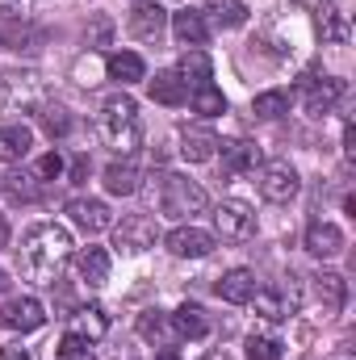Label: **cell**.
Instances as JSON below:
<instances>
[{
    "label": "cell",
    "mask_w": 356,
    "mask_h": 360,
    "mask_svg": "<svg viewBox=\"0 0 356 360\" xmlns=\"http://www.w3.org/2000/svg\"><path fill=\"white\" fill-rule=\"evenodd\" d=\"M72 235L59 222H38L21 235V272L38 285H55V276L72 260Z\"/></svg>",
    "instance_id": "obj_1"
},
{
    "label": "cell",
    "mask_w": 356,
    "mask_h": 360,
    "mask_svg": "<svg viewBox=\"0 0 356 360\" xmlns=\"http://www.w3.org/2000/svg\"><path fill=\"white\" fill-rule=\"evenodd\" d=\"M101 139L117 151V155H130L139 151V139H143V126H139V105L134 96L117 92L101 105Z\"/></svg>",
    "instance_id": "obj_2"
},
{
    "label": "cell",
    "mask_w": 356,
    "mask_h": 360,
    "mask_svg": "<svg viewBox=\"0 0 356 360\" xmlns=\"http://www.w3.org/2000/svg\"><path fill=\"white\" fill-rule=\"evenodd\" d=\"M210 197L197 180L180 176V172H164L160 176V210L168 218H193V214H205Z\"/></svg>",
    "instance_id": "obj_3"
},
{
    "label": "cell",
    "mask_w": 356,
    "mask_h": 360,
    "mask_svg": "<svg viewBox=\"0 0 356 360\" xmlns=\"http://www.w3.org/2000/svg\"><path fill=\"white\" fill-rule=\"evenodd\" d=\"M155 239H160V226H155V218H147V214H126V218L113 226V248L126 252V256H139V252L155 248Z\"/></svg>",
    "instance_id": "obj_4"
},
{
    "label": "cell",
    "mask_w": 356,
    "mask_h": 360,
    "mask_svg": "<svg viewBox=\"0 0 356 360\" xmlns=\"http://www.w3.org/2000/svg\"><path fill=\"white\" fill-rule=\"evenodd\" d=\"M214 231H218L222 239H231V243L252 239V235H256V214H252V205H248V201H222V205L214 210Z\"/></svg>",
    "instance_id": "obj_5"
},
{
    "label": "cell",
    "mask_w": 356,
    "mask_h": 360,
    "mask_svg": "<svg viewBox=\"0 0 356 360\" xmlns=\"http://www.w3.org/2000/svg\"><path fill=\"white\" fill-rule=\"evenodd\" d=\"M260 193H265V201H293L298 197V188H302V180H298V168L293 164H285V160H268L265 168H260Z\"/></svg>",
    "instance_id": "obj_6"
},
{
    "label": "cell",
    "mask_w": 356,
    "mask_h": 360,
    "mask_svg": "<svg viewBox=\"0 0 356 360\" xmlns=\"http://www.w3.org/2000/svg\"><path fill=\"white\" fill-rule=\"evenodd\" d=\"M302 96H306V113L323 117L340 105L344 96V80L340 76H302Z\"/></svg>",
    "instance_id": "obj_7"
},
{
    "label": "cell",
    "mask_w": 356,
    "mask_h": 360,
    "mask_svg": "<svg viewBox=\"0 0 356 360\" xmlns=\"http://www.w3.org/2000/svg\"><path fill=\"white\" fill-rule=\"evenodd\" d=\"M42 323H46V310L38 297H13L0 306V327L8 331H38Z\"/></svg>",
    "instance_id": "obj_8"
},
{
    "label": "cell",
    "mask_w": 356,
    "mask_h": 360,
    "mask_svg": "<svg viewBox=\"0 0 356 360\" xmlns=\"http://www.w3.org/2000/svg\"><path fill=\"white\" fill-rule=\"evenodd\" d=\"M164 243H168V252L180 256V260H201V256L214 252V235L201 231V226H177Z\"/></svg>",
    "instance_id": "obj_9"
},
{
    "label": "cell",
    "mask_w": 356,
    "mask_h": 360,
    "mask_svg": "<svg viewBox=\"0 0 356 360\" xmlns=\"http://www.w3.org/2000/svg\"><path fill=\"white\" fill-rule=\"evenodd\" d=\"M68 218H72L84 235H101V231H109V226H113L109 205H105V201H96V197H76V201H68Z\"/></svg>",
    "instance_id": "obj_10"
},
{
    "label": "cell",
    "mask_w": 356,
    "mask_h": 360,
    "mask_svg": "<svg viewBox=\"0 0 356 360\" xmlns=\"http://www.w3.org/2000/svg\"><path fill=\"white\" fill-rule=\"evenodd\" d=\"M164 21H168V13H164L155 0H139V4L130 8V21H126V30H130L134 38L151 42V38H160V34H164Z\"/></svg>",
    "instance_id": "obj_11"
},
{
    "label": "cell",
    "mask_w": 356,
    "mask_h": 360,
    "mask_svg": "<svg viewBox=\"0 0 356 360\" xmlns=\"http://www.w3.org/2000/svg\"><path fill=\"white\" fill-rule=\"evenodd\" d=\"M214 151H218V134L210 126H184L180 130V160L205 164V160H214Z\"/></svg>",
    "instance_id": "obj_12"
},
{
    "label": "cell",
    "mask_w": 356,
    "mask_h": 360,
    "mask_svg": "<svg viewBox=\"0 0 356 360\" xmlns=\"http://www.w3.org/2000/svg\"><path fill=\"white\" fill-rule=\"evenodd\" d=\"M172 38L189 51H201L205 38H210V21L197 8H180V13H172Z\"/></svg>",
    "instance_id": "obj_13"
},
{
    "label": "cell",
    "mask_w": 356,
    "mask_h": 360,
    "mask_svg": "<svg viewBox=\"0 0 356 360\" xmlns=\"http://www.w3.org/2000/svg\"><path fill=\"white\" fill-rule=\"evenodd\" d=\"M306 252L319 256V260H336L344 252V231L331 226V222H310L306 226Z\"/></svg>",
    "instance_id": "obj_14"
},
{
    "label": "cell",
    "mask_w": 356,
    "mask_h": 360,
    "mask_svg": "<svg viewBox=\"0 0 356 360\" xmlns=\"http://www.w3.org/2000/svg\"><path fill=\"white\" fill-rule=\"evenodd\" d=\"M218 147H222V176H243V172H256V164H260L256 143L235 139V143H218Z\"/></svg>",
    "instance_id": "obj_15"
},
{
    "label": "cell",
    "mask_w": 356,
    "mask_h": 360,
    "mask_svg": "<svg viewBox=\"0 0 356 360\" xmlns=\"http://www.w3.org/2000/svg\"><path fill=\"white\" fill-rule=\"evenodd\" d=\"M252 293H256V272L252 269L222 272V281H218V297H222V302H231V306H248Z\"/></svg>",
    "instance_id": "obj_16"
},
{
    "label": "cell",
    "mask_w": 356,
    "mask_h": 360,
    "mask_svg": "<svg viewBox=\"0 0 356 360\" xmlns=\"http://www.w3.org/2000/svg\"><path fill=\"white\" fill-rule=\"evenodd\" d=\"M105 72H109V80H117V84H139V80H147V63H143L134 51H113V55L105 59Z\"/></svg>",
    "instance_id": "obj_17"
},
{
    "label": "cell",
    "mask_w": 356,
    "mask_h": 360,
    "mask_svg": "<svg viewBox=\"0 0 356 360\" xmlns=\"http://www.w3.org/2000/svg\"><path fill=\"white\" fill-rule=\"evenodd\" d=\"M314 289H319V302H323V314H340L344 302H348V281L340 272H319L314 276Z\"/></svg>",
    "instance_id": "obj_18"
},
{
    "label": "cell",
    "mask_w": 356,
    "mask_h": 360,
    "mask_svg": "<svg viewBox=\"0 0 356 360\" xmlns=\"http://www.w3.org/2000/svg\"><path fill=\"white\" fill-rule=\"evenodd\" d=\"M147 92H151V101H160L168 109H177V105L189 101V89H184V80L177 72H155V80H147Z\"/></svg>",
    "instance_id": "obj_19"
},
{
    "label": "cell",
    "mask_w": 356,
    "mask_h": 360,
    "mask_svg": "<svg viewBox=\"0 0 356 360\" xmlns=\"http://www.w3.org/2000/svg\"><path fill=\"white\" fill-rule=\"evenodd\" d=\"M139 335H143L147 344H155V348H168V344L177 340V327H172L168 314H160V310H143V314H139Z\"/></svg>",
    "instance_id": "obj_20"
},
{
    "label": "cell",
    "mask_w": 356,
    "mask_h": 360,
    "mask_svg": "<svg viewBox=\"0 0 356 360\" xmlns=\"http://www.w3.org/2000/svg\"><path fill=\"white\" fill-rule=\"evenodd\" d=\"M34 147V134L30 126H4L0 130V164H21Z\"/></svg>",
    "instance_id": "obj_21"
},
{
    "label": "cell",
    "mask_w": 356,
    "mask_h": 360,
    "mask_svg": "<svg viewBox=\"0 0 356 360\" xmlns=\"http://www.w3.org/2000/svg\"><path fill=\"white\" fill-rule=\"evenodd\" d=\"M76 269H80V281H84V285L101 289V285L109 281V252H105V248H84V252L76 256Z\"/></svg>",
    "instance_id": "obj_22"
},
{
    "label": "cell",
    "mask_w": 356,
    "mask_h": 360,
    "mask_svg": "<svg viewBox=\"0 0 356 360\" xmlns=\"http://www.w3.org/2000/svg\"><path fill=\"white\" fill-rule=\"evenodd\" d=\"M314 13H319L314 21H319L323 42H348V17L340 13V4H336V0H323Z\"/></svg>",
    "instance_id": "obj_23"
},
{
    "label": "cell",
    "mask_w": 356,
    "mask_h": 360,
    "mask_svg": "<svg viewBox=\"0 0 356 360\" xmlns=\"http://www.w3.org/2000/svg\"><path fill=\"white\" fill-rule=\"evenodd\" d=\"M201 17H210L218 30H239L248 21V4L243 0H205V13Z\"/></svg>",
    "instance_id": "obj_24"
},
{
    "label": "cell",
    "mask_w": 356,
    "mask_h": 360,
    "mask_svg": "<svg viewBox=\"0 0 356 360\" xmlns=\"http://www.w3.org/2000/svg\"><path fill=\"white\" fill-rule=\"evenodd\" d=\"M105 331H109V319H105V310H101V306H80V310L72 314V335H80V340L96 344Z\"/></svg>",
    "instance_id": "obj_25"
},
{
    "label": "cell",
    "mask_w": 356,
    "mask_h": 360,
    "mask_svg": "<svg viewBox=\"0 0 356 360\" xmlns=\"http://www.w3.org/2000/svg\"><path fill=\"white\" fill-rule=\"evenodd\" d=\"M105 188H109L113 197H134V193H139V168H134L130 160L109 164V168H105Z\"/></svg>",
    "instance_id": "obj_26"
},
{
    "label": "cell",
    "mask_w": 356,
    "mask_h": 360,
    "mask_svg": "<svg viewBox=\"0 0 356 360\" xmlns=\"http://www.w3.org/2000/svg\"><path fill=\"white\" fill-rule=\"evenodd\" d=\"M4 184V193H8V201H38L42 197V180L34 176V172H8V176L0 180Z\"/></svg>",
    "instance_id": "obj_27"
},
{
    "label": "cell",
    "mask_w": 356,
    "mask_h": 360,
    "mask_svg": "<svg viewBox=\"0 0 356 360\" xmlns=\"http://www.w3.org/2000/svg\"><path fill=\"white\" fill-rule=\"evenodd\" d=\"M177 76L184 80V89L193 84V89H201V84H210V76H214V68H210V59L201 55V51H189L184 59H180Z\"/></svg>",
    "instance_id": "obj_28"
},
{
    "label": "cell",
    "mask_w": 356,
    "mask_h": 360,
    "mask_svg": "<svg viewBox=\"0 0 356 360\" xmlns=\"http://www.w3.org/2000/svg\"><path fill=\"white\" fill-rule=\"evenodd\" d=\"M4 46L8 51H34V46H42V30L38 25H30V21H21V25H8L4 30Z\"/></svg>",
    "instance_id": "obj_29"
},
{
    "label": "cell",
    "mask_w": 356,
    "mask_h": 360,
    "mask_svg": "<svg viewBox=\"0 0 356 360\" xmlns=\"http://www.w3.org/2000/svg\"><path fill=\"white\" fill-rule=\"evenodd\" d=\"M172 327H177V335H184V340H201L210 327H205V319H201V310L197 306H180L177 314H172Z\"/></svg>",
    "instance_id": "obj_30"
},
{
    "label": "cell",
    "mask_w": 356,
    "mask_h": 360,
    "mask_svg": "<svg viewBox=\"0 0 356 360\" xmlns=\"http://www.w3.org/2000/svg\"><path fill=\"white\" fill-rule=\"evenodd\" d=\"M193 113L218 117V113H227V96L214 89V84H201V89H193Z\"/></svg>",
    "instance_id": "obj_31"
},
{
    "label": "cell",
    "mask_w": 356,
    "mask_h": 360,
    "mask_svg": "<svg viewBox=\"0 0 356 360\" xmlns=\"http://www.w3.org/2000/svg\"><path fill=\"white\" fill-rule=\"evenodd\" d=\"M243 348H248V360H281V340L268 331H252Z\"/></svg>",
    "instance_id": "obj_32"
},
{
    "label": "cell",
    "mask_w": 356,
    "mask_h": 360,
    "mask_svg": "<svg viewBox=\"0 0 356 360\" xmlns=\"http://www.w3.org/2000/svg\"><path fill=\"white\" fill-rule=\"evenodd\" d=\"M38 122H42V130H46L51 139H63V134L72 130V117H68L63 105H46V109L38 113Z\"/></svg>",
    "instance_id": "obj_33"
},
{
    "label": "cell",
    "mask_w": 356,
    "mask_h": 360,
    "mask_svg": "<svg viewBox=\"0 0 356 360\" xmlns=\"http://www.w3.org/2000/svg\"><path fill=\"white\" fill-rule=\"evenodd\" d=\"M252 109H256V117H265V122H272V117H281V113L289 109V96H285L281 89H272V92H260Z\"/></svg>",
    "instance_id": "obj_34"
},
{
    "label": "cell",
    "mask_w": 356,
    "mask_h": 360,
    "mask_svg": "<svg viewBox=\"0 0 356 360\" xmlns=\"http://www.w3.org/2000/svg\"><path fill=\"white\" fill-rule=\"evenodd\" d=\"M59 360H96V352H92V344L89 340H80V335H63L59 340Z\"/></svg>",
    "instance_id": "obj_35"
},
{
    "label": "cell",
    "mask_w": 356,
    "mask_h": 360,
    "mask_svg": "<svg viewBox=\"0 0 356 360\" xmlns=\"http://www.w3.org/2000/svg\"><path fill=\"white\" fill-rule=\"evenodd\" d=\"M109 38H113V21L105 13H96L89 21V46H109Z\"/></svg>",
    "instance_id": "obj_36"
},
{
    "label": "cell",
    "mask_w": 356,
    "mask_h": 360,
    "mask_svg": "<svg viewBox=\"0 0 356 360\" xmlns=\"http://www.w3.org/2000/svg\"><path fill=\"white\" fill-rule=\"evenodd\" d=\"M59 172H63V160H59L55 151H51V155H42V160L34 164V176H38V180H51V176H59Z\"/></svg>",
    "instance_id": "obj_37"
},
{
    "label": "cell",
    "mask_w": 356,
    "mask_h": 360,
    "mask_svg": "<svg viewBox=\"0 0 356 360\" xmlns=\"http://www.w3.org/2000/svg\"><path fill=\"white\" fill-rule=\"evenodd\" d=\"M21 8H25V0H0V17H8V21H17Z\"/></svg>",
    "instance_id": "obj_38"
},
{
    "label": "cell",
    "mask_w": 356,
    "mask_h": 360,
    "mask_svg": "<svg viewBox=\"0 0 356 360\" xmlns=\"http://www.w3.org/2000/svg\"><path fill=\"white\" fill-rule=\"evenodd\" d=\"M0 360H30V352L17 348V344H4V348H0Z\"/></svg>",
    "instance_id": "obj_39"
},
{
    "label": "cell",
    "mask_w": 356,
    "mask_h": 360,
    "mask_svg": "<svg viewBox=\"0 0 356 360\" xmlns=\"http://www.w3.org/2000/svg\"><path fill=\"white\" fill-rule=\"evenodd\" d=\"M84 172H89V155H80V160L72 164V180H84Z\"/></svg>",
    "instance_id": "obj_40"
},
{
    "label": "cell",
    "mask_w": 356,
    "mask_h": 360,
    "mask_svg": "<svg viewBox=\"0 0 356 360\" xmlns=\"http://www.w3.org/2000/svg\"><path fill=\"white\" fill-rule=\"evenodd\" d=\"M0 248H8V218L0 214Z\"/></svg>",
    "instance_id": "obj_41"
},
{
    "label": "cell",
    "mask_w": 356,
    "mask_h": 360,
    "mask_svg": "<svg viewBox=\"0 0 356 360\" xmlns=\"http://www.w3.org/2000/svg\"><path fill=\"white\" fill-rule=\"evenodd\" d=\"M160 360H180V356L172 352V348H164V352H160Z\"/></svg>",
    "instance_id": "obj_42"
}]
</instances>
